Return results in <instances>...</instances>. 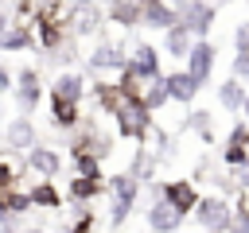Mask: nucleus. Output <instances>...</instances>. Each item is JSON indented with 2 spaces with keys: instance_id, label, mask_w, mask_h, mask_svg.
<instances>
[{
  "instance_id": "nucleus-1",
  "label": "nucleus",
  "mask_w": 249,
  "mask_h": 233,
  "mask_svg": "<svg viewBox=\"0 0 249 233\" xmlns=\"http://www.w3.org/2000/svg\"><path fill=\"white\" fill-rule=\"evenodd\" d=\"M140 186H144V183H140L132 171H124V175H113V179L105 183V194H109V229H121V225L128 221V214L136 210Z\"/></svg>"
},
{
  "instance_id": "nucleus-2",
  "label": "nucleus",
  "mask_w": 249,
  "mask_h": 233,
  "mask_svg": "<svg viewBox=\"0 0 249 233\" xmlns=\"http://www.w3.org/2000/svg\"><path fill=\"white\" fill-rule=\"evenodd\" d=\"M191 217L206 229V233H226L230 229V217H233V202L226 194H198Z\"/></svg>"
},
{
  "instance_id": "nucleus-3",
  "label": "nucleus",
  "mask_w": 249,
  "mask_h": 233,
  "mask_svg": "<svg viewBox=\"0 0 249 233\" xmlns=\"http://www.w3.org/2000/svg\"><path fill=\"white\" fill-rule=\"evenodd\" d=\"M12 78H16V82H12L16 113H19V116H31V113L43 105V74H39V66H19Z\"/></svg>"
},
{
  "instance_id": "nucleus-4",
  "label": "nucleus",
  "mask_w": 249,
  "mask_h": 233,
  "mask_svg": "<svg viewBox=\"0 0 249 233\" xmlns=\"http://www.w3.org/2000/svg\"><path fill=\"white\" fill-rule=\"evenodd\" d=\"M152 194H160L179 217H191L195 202H198V186L191 179H163V183H152Z\"/></svg>"
},
{
  "instance_id": "nucleus-5",
  "label": "nucleus",
  "mask_w": 249,
  "mask_h": 233,
  "mask_svg": "<svg viewBox=\"0 0 249 233\" xmlns=\"http://www.w3.org/2000/svg\"><path fill=\"white\" fill-rule=\"evenodd\" d=\"M124 62H128V50L121 47V43H113V39H97V47L86 54V66L97 74V78H109V74H121L124 70Z\"/></svg>"
},
{
  "instance_id": "nucleus-6",
  "label": "nucleus",
  "mask_w": 249,
  "mask_h": 233,
  "mask_svg": "<svg viewBox=\"0 0 249 233\" xmlns=\"http://www.w3.org/2000/svg\"><path fill=\"white\" fill-rule=\"evenodd\" d=\"M214 62H218V47H214L210 39H195L191 50H187V58H183V70H187L198 85H210V78H214Z\"/></svg>"
},
{
  "instance_id": "nucleus-7",
  "label": "nucleus",
  "mask_w": 249,
  "mask_h": 233,
  "mask_svg": "<svg viewBox=\"0 0 249 233\" xmlns=\"http://www.w3.org/2000/svg\"><path fill=\"white\" fill-rule=\"evenodd\" d=\"M214 19H218V4H214V0H187V4L179 8V23H183L195 39H206L210 27H214Z\"/></svg>"
},
{
  "instance_id": "nucleus-8",
  "label": "nucleus",
  "mask_w": 249,
  "mask_h": 233,
  "mask_svg": "<svg viewBox=\"0 0 249 233\" xmlns=\"http://www.w3.org/2000/svg\"><path fill=\"white\" fill-rule=\"evenodd\" d=\"M70 39H89V35H105V8L101 4H86V8H70V23H66Z\"/></svg>"
},
{
  "instance_id": "nucleus-9",
  "label": "nucleus",
  "mask_w": 249,
  "mask_h": 233,
  "mask_svg": "<svg viewBox=\"0 0 249 233\" xmlns=\"http://www.w3.org/2000/svg\"><path fill=\"white\" fill-rule=\"evenodd\" d=\"M124 70H128L132 78H140V82L160 78V74H163V66H160V47H152V43H132Z\"/></svg>"
},
{
  "instance_id": "nucleus-10",
  "label": "nucleus",
  "mask_w": 249,
  "mask_h": 233,
  "mask_svg": "<svg viewBox=\"0 0 249 233\" xmlns=\"http://www.w3.org/2000/svg\"><path fill=\"white\" fill-rule=\"evenodd\" d=\"M163 85H167V101H175V105H195L198 93H202V85H198L183 66L167 70V74H163Z\"/></svg>"
},
{
  "instance_id": "nucleus-11",
  "label": "nucleus",
  "mask_w": 249,
  "mask_h": 233,
  "mask_svg": "<svg viewBox=\"0 0 249 233\" xmlns=\"http://www.w3.org/2000/svg\"><path fill=\"white\" fill-rule=\"evenodd\" d=\"M4 144H8V151H12V155H19V151L35 148V144H39V132H35L31 116H19V113H16V116L4 124Z\"/></svg>"
},
{
  "instance_id": "nucleus-12",
  "label": "nucleus",
  "mask_w": 249,
  "mask_h": 233,
  "mask_svg": "<svg viewBox=\"0 0 249 233\" xmlns=\"http://www.w3.org/2000/svg\"><path fill=\"white\" fill-rule=\"evenodd\" d=\"M144 217H148V229H152V233H179V225H183V217H179V214H175L160 194H152V202H148Z\"/></svg>"
},
{
  "instance_id": "nucleus-13",
  "label": "nucleus",
  "mask_w": 249,
  "mask_h": 233,
  "mask_svg": "<svg viewBox=\"0 0 249 233\" xmlns=\"http://www.w3.org/2000/svg\"><path fill=\"white\" fill-rule=\"evenodd\" d=\"M86 85H89V82H86L78 70H62V74L47 85V97H58V101H78V105H82Z\"/></svg>"
},
{
  "instance_id": "nucleus-14",
  "label": "nucleus",
  "mask_w": 249,
  "mask_h": 233,
  "mask_svg": "<svg viewBox=\"0 0 249 233\" xmlns=\"http://www.w3.org/2000/svg\"><path fill=\"white\" fill-rule=\"evenodd\" d=\"M23 155H27V167H31L39 179H58V171H62V155H58L54 148L35 144V148H27Z\"/></svg>"
},
{
  "instance_id": "nucleus-15",
  "label": "nucleus",
  "mask_w": 249,
  "mask_h": 233,
  "mask_svg": "<svg viewBox=\"0 0 249 233\" xmlns=\"http://www.w3.org/2000/svg\"><path fill=\"white\" fill-rule=\"evenodd\" d=\"M47 116L58 132H74L82 124V105L78 101H58V97H47Z\"/></svg>"
},
{
  "instance_id": "nucleus-16",
  "label": "nucleus",
  "mask_w": 249,
  "mask_h": 233,
  "mask_svg": "<svg viewBox=\"0 0 249 233\" xmlns=\"http://www.w3.org/2000/svg\"><path fill=\"white\" fill-rule=\"evenodd\" d=\"M0 50H8V54H27V50H35V31H31V23H27V19H12V27L0 35Z\"/></svg>"
},
{
  "instance_id": "nucleus-17",
  "label": "nucleus",
  "mask_w": 249,
  "mask_h": 233,
  "mask_svg": "<svg viewBox=\"0 0 249 233\" xmlns=\"http://www.w3.org/2000/svg\"><path fill=\"white\" fill-rule=\"evenodd\" d=\"M171 23H179V12H175L167 0H144V4H140V27L167 31Z\"/></svg>"
},
{
  "instance_id": "nucleus-18",
  "label": "nucleus",
  "mask_w": 249,
  "mask_h": 233,
  "mask_svg": "<svg viewBox=\"0 0 249 233\" xmlns=\"http://www.w3.org/2000/svg\"><path fill=\"white\" fill-rule=\"evenodd\" d=\"M140 4L144 0H105V23H117V27L132 31L140 23Z\"/></svg>"
},
{
  "instance_id": "nucleus-19",
  "label": "nucleus",
  "mask_w": 249,
  "mask_h": 233,
  "mask_svg": "<svg viewBox=\"0 0 249 233\" xmlns=\"http://www.w3.org/2000/svg\"><path fill=\"white\" fill-rule=\"evenodd\" d=\"M105 194V179H86V175H74L70 183H66V198L74 202V206H89L93 198H101Z\"/></svg>"
},
{
  "instance_id": "nucleus-20",
  "label": "nucleus",
  "mask_w": 249,
  "mask_h": 233,
  "mask_svg": "<svg viewBox=\"0 0 249 233\" xmlns=\"http://www.w3.org/2000/svg\"><path fill=\"white\" fill-rule=\"evenodd\" d=\"M191 43H195V35L183 27V23H171L167 31H163V39H160V54H171V58H187V50H191Z\"/></svg>"
},
{
  "instance_id": "nucleus-21",
  "label": "nucleus",
  "mask_w": 249,
  "mask_h": 233,
  "mask_svg": "<svg viewBox=\"0 0 249 233\" xmlns=\"http://www.w3.org/2000/svg\"><path fill=\"white\" fill-rule=\"evenodd\" d=\"M27 198H31L35 210H62V194H58L54 179H35L31 190H27Z\"/></svg>"
},
{
  "instance_id": "nucleus-22",
  "label": "nucleus",
  "mask_w": 249,
  "mask_h": 233,
  "mask_svg": "<svg viewBox=\"0 0 249 233\" xmlns=\"http://www.w3.org/2000/svg\"><path fill=\"white\" fill-rule=\"evenodd\" d=\"M245 93H249V85H245V82H237V78H226V82L218 85V105H222L226 113H241V105H245Z\"/></svg>"
},
{
  "instance_id": "nucleus-23",
  "label": "nucleus",
  "mask_w": 249,
  "mask_h": 233,
  "mask_svg": "<svg viewBox=\"0 0 249 233\" xmlns=\"http://www.w3.org/2000/svg\"><path fill=\"white\" fill-rule=\"evenodd\" d=\"M183 124H187V128H191V132H195V136H198L206 148L218 140V132H214V113H210V109H191Z\"/></svg>"
},
{
  "instance_id": "nucleus-24",
  "label": "nucleus",
  "mask_w": 249,
  "mask_h": 233,
  "mask_svg": "<svg viewBox=\"0 0 249 233\" xmlns=\"http://www.w3.org/2000/svg\"><path fill=\"white\" fill-rule=\"evenodd\" d=\"M140 105H144L148 113H160V109L167 105V85H163V74H160V78H152V82H144V89H140Z\"/></svg>"
},
{
  "instance_id": "nucleus-25",
  "label": "nucleus",
  "mask_w": 249,
  "mask_h": 233,
  "mask_svg": "<svg viewBox=\"0 0 249 233\" xmlns=\"http://www.w3.org/2000/svg\"><path fill=\"white\" fill-rule=\"evenodd\" d=\"M245 159H249V148H237V144H222V167H226V171H237Z\"/></svg>"
},
{
  "instance_id": "nucleus-26",
  "label": "nucleus",
  "mask_w": 249,
  "mask_h": 233,
  "mask_svg": "<svg viewBox=\"0 0 249 233\" xmlns=\"http://www.w3.org/2000/svg\"><path fill=\"white\" fill-rule=\"evenodd\" d=\"M16 175H19V159L12 163L8 155H0V190H12V186H19V179H16Z\"/></svg>"
},
{
  "instance_id": "nucleus-27",
  "label": "nucleus",
  "mask_w": 249,
  "mask_h": 233,
  "mask_svg": "<svg viewBox=\"0 0 249 233\" xmlns=\"http://www.w3.org/2000/svg\"><path fill=\"white\" fill-rule=\"evenodd\" d=\"M226 233H249V202H233V217H230V229Z\"/></svg>"
},
{
  "instance_id": "nucleus-28",
  "label": "nucleus",
  "mask_w": 249,
  "mask_h": 233,
  "mask_svg": "<svg viewBox=\"0 0 249 233\" xmlns=\"http://www.w3.org/2000/svg\"><path fill=\"white\" fill-rule=\"evenodd\" d=\"M230 43H233V54H249V19L233 23V31H230Z\"/></svg>"
},
{
  "instance_id": "nucleus-29",
  "label": "nucleus",
  "mask_w": 249,
  "mask_h": 233,
  "mask_svg": "<svg viewBox=\"0 0 249 233\" xmlns=\"http://www.w3.org/2000/svg\"><path fill=\"white\" fill-rule=\"evenodd\" d=\"M93 225H97V214H93L89 206H78V217H74L70 233H93Z\"/></svg>"
},
{
  "instance_id": "nucleus-30",
  "label": "nucleus",
  "mask_w": 249,
  "mask_h": 233,
  "mask_svg": "<svg viewBox=\"0 0 249 233\" xmlns=\"http://www.w3.org/2000/svg\"><path fill=\"white\" fill-rule=\"evenodd\" d=\"M226 144H237V148H249V120H233V128L226 132Z\"/></svg>"
},
{
  "instance_id": "nucleus-31",
  "label": "nucleus",
  "mask_w": 249,
  "mask_h": 233,
  "mask_svg": "<svg viewBox=\"0 0 249 233\" xmlns=\"http://www.w3.org/2000/svg\"><path fill=\"white\" fill-rule=\"evenodd\" d=\"M230 78H237V82L249 85V54H233V62H230Z\"/></svg>"
},
{
  "instance_id": "nucleus-32",
  "label": "nucleus",
  "mask_w": 249,
  "mask_h": 233,
  "mask_svg": "<svg viewBox=\"0 0 249 233\" xmlns=\"http://www.w3.org/2000/svg\"><path fill=\"white\" fill-rule=\"evenodd\" d=\"M233 179H237V190H249V159H245V163L233 171Z\"/></svg>"
},
{
  "instance_id": "nucleus-33",
  "label": "nucleus",
  "mask_w": 249,
  "mask_h": 233,
  "mask_svg": "<svg viewBox=\"0 0 249 233\" xmlns=\"http://www.w3.org/2000/svg\"><path fill=\"white\" fill-rule=\"evenodd\" d=\"M12 82H16V78H12V70L0 62V93H12Z\"/></svg>"
},
{
  "instance_id": "nucleus-34",
  "label": "nucleus",
  "mask_w": 249,
  "mask_h": 233,
  "mask_svg": "<svg viewBox=\"0 0 249 233\" xmlns=\"http://www.w3.org/2000/svg\"><path fill=\"white\" fill-rule=\"evenodd\" d=\"M12 19H16V16H12V12H8V8H0V35H4V31H8V27H12Z\"/></svg>"
},
{
  "instance_id": "nucleus-35",
  "label": "nucleus",
  "mask_w": 249,
  "mask_h": 233,
  "mask_svg": "<svg viewBox=\"0 0 249 233\" xmlns=\"http://www.w3.org/2000/svg\"><path fill=\"white\" fill-rule=\"evenodd\" d=\"M70 8H86V4H101V0H66Z\"/></svg>"
},
{
  "instance_id": "nucleus-36",
  "label": "nucleus",
  "mask_w": 249,
  "mask_h": 233,
  "mask_svg": "<svg viewBox=\"0 0 249 233\" xmlns=\"http://www.w3.org/2000/svg\"><path fill=\"white\" fill-rule=\"evenodd\" d=\"M241 120H249V93H245V105H241Z\"/></svg>"
},
{
  "instance_id": "nucleus-37",
  "label": "nucleus",
  "mask_w": 249,
  "mask_h": 233,
  "mask_svg": "<svg viewBox=\"0 0 249 233\" xmlns=\"http://www.w3.org/2000/svg\"><path fill=\"white\" fill-rule=\"evenodd\" d=\"M35 4H62V0H35Z\"/></svg>"
},
{
  "instance_id": "nucleus-38",
  "label": "nucleus",
  "mask_w": 249,
  "mask_h": 233,
  "mask_svg": "<svg viewBox=\"0 0 249 233\" xmlns=\"http://www.w3.org/2000/svg\"><path fill=\"white\" fill-rule=\"evenodd\" d=\"M27 233H43V229H27Z\"/></svg>"
},
{
  "instance_id": "nucleus-39",
  "label": "nucleus",
  "mask_w": 249,
  "mask_h": 233,
  "mask_svg": "<svg viewBox=\"0 0 249 233\" xmlns=\"http://www.w3.org/2000/svg\"><path fill=\"white\" fill-rule=\"evenodd\" d=\"M12 233H19V229H12Z\"/></svg>"
}]
</instances>
